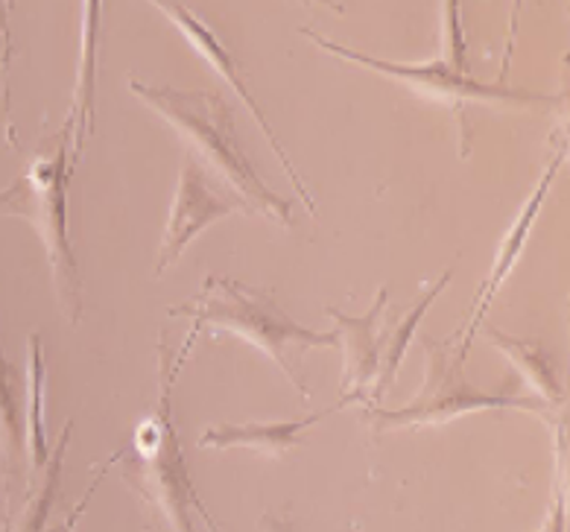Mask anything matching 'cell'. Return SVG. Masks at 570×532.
Returning a JSON list of instances; mask_svg holds the SVG:
<instances>
[{"mask_svg":"<svg viewBox=\"0 0 570 532\" xmlns=\"http://www.w3.org/2000/svg\"><path fill=\"white\" fill-rule=\"evenodd\" d=\"M129 91L179 135V141L190 149L196 165L223 181V188L240 205V211L258 214L273 226L293 228L289 203L269 190L237 144L232 109L223 97L214 91L149 86L135 77L129 79Z\"/></svg>","mask_w":570,"mask_h":532,"instance_id":"6da1fadb","label":"cell"},{"mask_svg":"<svg viewBox=\"0 0 570 532\" xmlns=\"http://www.w3.org/2000/svg\"><path fill=\"white\" fill-rule=\"evenodd\" d=\"M170 316H185L190 319V334L181 345L179 361L173 363V375L179 377L181 366L188 361L190 348L199 339L203 328L228 331L243 337L252 348L264 352L275 366L282 368L284 377L296 386V392L305 401H311V386L298 372V361L313 348H336V331L320 334L296 319H289L266 290H255L249 284L237 282V278H223V275H205L203 290L194 298L173 305L167 311Z\"/></svg>","mask_w":570,"mask_h":532,"instance_id":"7a4b0ae2","label":"cell"},{"mask_svg":"<svg viewBox=\"0 0 570 532\" xmlns=\"http://www.w3.org/2000/svg\"><path fill=\"white\" fill-rule=\"evenodd\" d=\"M73 124L65 120L53 138H45L39 149L27 158L24 170L7 190H0V214L24 219L39 235L50 273H53L56 298L65 319L71 325L82 322V275H79L77 255H73L71 228H68V181L71 165Z\"/></svg>","mask_w":570,"mask_h":532,"instance_id":"3957f363","label":"cell"},{"mask_svg":"<svg viewBox=\"0 0 570 532\" xmlns=\"http://www.w3.org/2000/svg\"><path fill=\"white\" fill-rule=\"evenodd\" d=\"M158 407L135 427L132 442L118 451V465L124 483L138 494L147 509V526L156 532H196L194 494L188 462L181 454L179 436L173 427L170 390L176 384L173 368L167 366V345L161 334L158 345Z\"/></svg>","mask_w":570,"mask_h":532,"instance_id":"277c9868","label":"cell"},{"mask_svg":"<svg viewBox=\"0 0 570 532\" xmlns=\"http://www.w3.org/2000/svg\"><path fill=\"white\" fill-rule=\"evenodd\" d=\"M424 354H428V368H424V386L419 390L406 407L383 410L375 404H366L368 424H372V439L383 436L386 431L399 427H428V424H445L460 418V415L480 413V410H527V413H547V404L535 395H515V392H483L471 386L462 377V357L453 352V343H436V339L422 337Z\"/></svg>","mask_w":570,"mask_h":532,"instance_id":"5b68a950","label":"cell"},{"mask_svg":"<svg viewBox=\"0 0 570 532\" xmlns=\"http://www.w3.org/2000/svg\"><path fill=\"white\" fill-rule=\"evenodd\" d=\"M311 41H316L325 53L343 59V62L360 65L368 71L390 77L395 82H404L410 91L419 97H430V100L451 102V106H462V102H509V106H556L562 102V97L532 95V91H521V88H503V86H485L480 79L471 77L469 71H456L451 62H445L442 56L433 62L406 65V62H390L381 56H366L360 50L343 48L336 41L325 39L316 30H302Z\"/></svg>","mask_w":570,"mask_h":532,"instance_id":"8992f818","label":"cell"},{"mask_svg":"<svg viewBox=\"0 0 570 532\" xmlns=\"http://www.w3.org/2000/svg\"><path fill=\"white\" fill-rule=\"evenodd\" d=\"M153 9H158L161 16L170 18V24L176 27V30L188 39L190 48L196 50V53L203 56L205 62L212 65V71L219 73V77L226 79L228 88H235L237 97H240L243 102H246V109L252 111V118L258 120L261 132L266 135V144L273 147L275 158L282 161V167L287 170L289 181H293V188H296V194L302 196V203H305L307 214H311L313 219H320V208H316V199L311 196V190H307V181L302 179V173L296 170V165H293V158L287 156V149L282 147V141H278V135L273 132V126L266 124L264 118V109L258 106V100L252 97L249 91V82H246V77H243L240 65H237V59L226 50V45L214 36V30H208V27L199 21V18L194 16V9L181 7V3H153Z\"/></svg>","mask_w":570,"mask_h":532,"instance_id":"52a82bcc","label":"cell"},{"mask_svg":"<svg viewBox=\"0 0 570 532\" xmlns=\"http://www.w3.org/2000/svg\"><path fill=\"white\" fill-rule=\"evenodd\" d=\"M235 211H240V205L226 190L212 185L208 173L196 165L194 158H185L176 196H173L170 217H167L165 237H161V249H158L156 275H165V269H170L181 258V252L188 249L205 228Z\"/></svg>","mask_w":570,"mask_h":532,"instance_id":"ba28073f","label":"cell"},{"mask_svg":"<svg viewBox=\"0 0 570 532\" xmlns=\"http://www.w3.org/2000/svg\"><path fill=\"white\" fill-rule=\"evenodd\" d=\"M564 156H568V147L562 144V149L556 152L553 158H550V165H547V170L541 173V181L535 185V190L530 194V199L523 203L521 214L515 217V223L509 226V231L503 235V240H500L498 246V258H494V266L492 273H489V278H485L483 284H480V290H476L474 296V311H471L469 322L462 325L456 334L451 337V343H456V339H462L460 348H456V354H460L462 361L469 357V345L471 339H474V334L480 328H483V316L485 311H489V302H492L494 296H498V290L507 284L509 273L515 269L518 258H521L523 246H527V240H530V228L532 223H535V217L541 214V208H544L547 196H550V188H553V179L556 173H559V167H562Z\"/></svg>","mask_w":570,"mask_h":532,"instance_id":"9c48e42d","label":"cell"},{"mask_svg":"<svg viewBox=\"0 0 570 532\" xmlns=\"http://www.w3.org/2000/svg\"><path fill=\"white\" fill-rule=\"evenodd\" d=\"M73 433V418L71 422H65L62 433L56 439L53 451H50L48 462H45V469L30 474V492H27L24 503L18 509L16 518H7V532H73V526L79 524V518L86 515V506L91 501V494H95L97 485L102 483V477L109 474V469L118 462V454H111L109 462H102L100 471H97L95 485L82 494V501L73 506V512L65 521L53 524V506L59 501V480H62V460L65 451H68V442H71Z\"/></svg>","mask_w":570,"mask_h":532,"instance_id":"30bf717a","label":"cell"},{"mask_svg":"<svg viewBox=\"0 0 570 532\" xmlns=\"http://www.w3.org/2000/svg\"><path fill=\"white\" fill-rule=\"evenodd\" d=\"M390 307V287H381L375 305L366 316H345L343 311L328 307L325 314L336 322V339L343 348V384H340V404H368V392L377 377V328H381L383 311Z\"/></svg>","mask_w":570,"mask_h":532,"instance_id":"8fae6325","label":"cell"},{"mask_svg":"<svg viewBox=\"0 0 570 532\" xmlns=\"http://www.w3.org/2000/svg\"><path fill=\"white\" fill-rule=\"evenodd\" d=\"M336 410H343V404H334V407L322 410L316 415H307V418H293V422H249V424H214L208 431H203L199 436V447L203 451H232V447H246V451H255L261 456H269V460H278L287 451L302 445V433H307L311 427L334 415Z\"/></svg>","mask_w":570,"mask_h":532,"instance_id":"7c38bea8","label":"cell"},{"mask_svg":"<svg viewBox=\"0 0 570 532\" xmlns=\"http://www.w3.org/2000/svg\"><path fill=\"white\" fill-rule=\"evenodd\" d=\"M86 21H82V56H79L77 86L71 95V111L68 118L73 124V141H71V165L77 167L86 144L95 132V86H97V36H100V3H86L82 7Z\"/></svg>","mask_w":570,"mask_h":532,"instance_id":"4fadbf2b","label":"cell"},{"mask_svg":"<svg viewBox=\"0 0 570 532\" xmlns=\"http://www.w3.org/2000/svg\"><path fill=\"white\" fill-rule=\"evenodd\" d=\"M451 278L453 269H448L445 275H439L436 284H430L428 293L406 311L404 319L390 322V325H381V328H377V357H381V363H377L375 384H372V392H368V404H375V398H383V395H386V390H390L395 375H399V366L404 363L406 348H410L415 331H419V322L424 319V314H428L430 305L436 302L439 293L451 284Z\"/></svg>","mask_w":570,"mask_h":532,"instance_id":"5bb4252c","label":"cell"},{"mask_svg":"<svg viewBox=\"0 0 570 532\" xmlns=\"http://www.w3.org/2000/svg\"><path fill=\"white\" fill-rule=\"evenodd\" d=\"M30 363L24 372V442L27 460H30V474L45 469L50 456L48 431H45V386H48V368H45V354H41V337L30 334Z\"/></svg>","mask_w":570,"mask_h":532,"instance_id":"9a60e30c","label":"cell"},{"mask_svg":"<svg viewBox=\"0 0 570 532\" xmlns=\"http://www.w3.org/2000/svg\"><path fill=\"white\" fill-rule=\"evenodd\" d=\"M483 331V337L489 343H494L500 354H507L509 363L527 377V384L532 390L539 392L541 401H544L547 407H562L564 404V390L562 384L556 381V372H553V363L541 352L535 343H527V339H518V337H507V334H500L498 328H480Z\"/></svg>","mask_w":570,"mask_h":532,"instance_id":"2e32d148","label":"cell"},{"mask_svg":"<svg viewBox=\"0 0 570 532\" xmlns=\"http://www.w3.org/2000/svg\"><path fill=\"white\" fill-rule=\"evenodd\" d=\"M18 384H24V377H18V372L7 361L3 348H0V462H3L7 480L16 477L27 456Z\"/></svg>","mask_w":570,"mask_h":532,"instance_id":"e0dca14e","label":"cell"},{"mask_svg":"<svg viewBox=\"0 0 570 532\" xmlns=\"http://www.w3.org/2000/svg\"><path fill=\"white\" fill-rule=\"evenodd\" d=\"M442 41H445V50H442V59L451 62L456 71H469V45H465V36H462L460 24V3H445L442 7Z\"/></svg>","mask_w":570,"mask_h":532,"instance_id":"ac0fdd59","label":"cell"},{"mask_svg":"<svg viewBox=\"0 0 570 532\" xmlns=\"http://www.w3.org/2000/svg\"><path fill=\"white\" fill-rule=\"evenodd\" d=\"M9 3H0V82H3V115H7V141L9 147L18 149L16 141V124H12V91H9V62L16 56V48H12V36H9Z\"/></svg>","mask_w":570,"mask_h":532,"instance_id":"d6986e66","label":"cell"},{"mask_svg":"<svg viewBox=\"0 0 570 532\" xmlns=\"http://www.w3.org/2000/svg\"><path fill=\"white\" fill-rule=\"evenodd\" d=\"M261 530L264 532H296V526H293V521H289L287 515H273V512H266V515L261 518Z\"/></svg>","mask_w":570,"mask_h":532,"instance_id":"ffe728a7","label":"cell"},{"mask_svg":"<svg viewBox=\"0 0 570 532\" xmlns=\"http://www.w3.org/2000/svg\"><path fill=\"white\" fill-rule=\"evenodd\" d=\"M194 515L203 518L205 526H208V530H212V532H223V526H219V524H217V518H214L212 512H208V506H205L203 497H199V494H194Z\"/></svg>","mask_w":570,"mask_h":532,"instance_id":"44dd1931","label":"cell"},{"mask_svg":"<svg viewBox=\"0 0 570 532\" xmlns=\"http://www.w3.org/2000/svg\"><path fill=\"white\" fill-rule=\"evenodd\" d=\"M0 503H3V497H0Z\"/></svg>","mask_w":570,"mask_h":532,"instance_id":"7402d4cb","label":"cell"}]
</instances>
